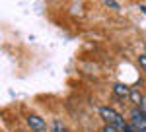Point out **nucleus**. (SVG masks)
Masks as SVG:
<instances>
[{"label":"nucleus","instance_id":"f257e3e1","mask_svg":"<svg viewBox=\"0 0 146 132\" xmlns=\"http://www.w3.org/2000/svg\"><path fill=\"white\" fill-rule=\"evenodd\" d=\"M100 117H101V121L105 122V124L115 126L119 132H123L125 126H127V121H125L115 109H111V107H100Z\"/></svg>","mask_w":146,"mask_h":132},{"label":"nucleus","instance_id":"f03ea898","mask_svg":"<svg viewBox=\"0 0 146 132\" xmlns=\"http://www.w3.org/2000/svg\"><path fill=\"white\" fill-rule=\"evenodd\" d=\"M131 124L136 132H146V113L140 107H133L131 109Z\"/></svg>","mask_w":146,"mask_h":132},{"label":"nucleus","instance_id":"7ed1b4c3","mask_svg":"<svg viewBox=\"0 0 146 132\" xmlns=\"http://www.w3.org/2000/svg\"><path fill=\"white\" fill-rule=\"evenodd\" d=\"M25 122L29 126L31 132H45L47 130V122L43 117H39L37 113H27L25 115Z\"/></svg>","mask_w":146,"mask_h":132},{"label":"nucleus","instance_id":"20e7f679","mask_svg":"<svg viewBox=\"0 0 146 132\" xmlns=\"http://www.w3.org/2000/svg\"><path fill=\"white\" fill-rule=\"evenodd\" d=\"M111 89H113V95L117 99H127L129 93H131V88H129L127 84H123V82H115Z\"/></svg>","mask_w":146,"mask_h":132},{"label":"nucleus","instance_id":"39448f33","mask_svg":"<svg viewBox=\"0 0 146 132\" xmlns=\"http://www.w3.org/2000/svg\"><path fill=\"white\" fill-rule=\"evenodd\" d=\"M144 97L146 95H142V91H138V89H131V93H129V99H131V103H133L135 107H142Z\"/></svg>","mask_w":146,"mask_h":132},{"label":"nucleus","instance_id":"423d86ee","mask_svg":"<svg viewBox=\"0 0 146 132\" xmlns=\"http://www.w3.org/2000/svg\"><path fill=\"white\" fill-rule=\"evenodd\" d=\"M51 132H68V128L64 126L62 121H53V124H51Z\"/></svg>","mask_w":146,"mask_h":132},{"label":"nucleus","instance_id":"0eeeda50","mask_svg":"<svg viewBox=\"0 0 146 132\" xmlns=\"http://www.w3.org/2000/svg\"><path fill=\"white\" fill-rule=\"evenodd\" d=\"M103 4H105L107 8H113V10H117V8H119V4H117L115 0H103Z\"/></svg>","mask_w":146,"mask_h":132},{"label":"nucleus","instance_id":"6e6552de","mask_svg":"<svg viewBox=\"0 0 146 132\" xmlns=\"http://www.w3.org/2000/svg\"><path fill=\"white\" fill-rule=\"evenodd\" d=\"M138 64L142 66V70L146 72V55H140V56H138Z\"/></svg>","mask_w":146,"mask_h":132},{"label":"nucleus","instance_id":"1a4fd4ad","mask_svg":"<svg viewBox=\"0 0 146 132\" xmlns=\"http://www.w3.org/2000/svg\"><path fill=\"white\" fill-rule=\"evenodd\" d=\"M123 132H136L135 128H133V124H131V122H127V126H125V130Z\"/></svg>","mask_w":146,"mask_h":132},{"label":"nucleus","instance_id":"9d476101","mask_svg":"<svg viewBox=\"0 0 146 132\" xmlns=\"http://www.w3.org/2000/svg\"><path fill=\"white\" fill-rule=\"evenodd\" d=\"M140 10H142V12L146 14V6H142V4H140Z\"/></svg>","mask_w":146,"mask_h":132},{"label":"nucleus","instance_id":"9b49d317","mask_svg":"<svg viewBox=\"0 0 146 132\" xmlns=\"http://www.w3.org/2000/svg\"><path fill=\"white\" fill-rule=\"evenodd\" d=\"M144 95H146V93H144Z\"/></svg>","mask_w":146,"mask_h":132}]
</instances>
